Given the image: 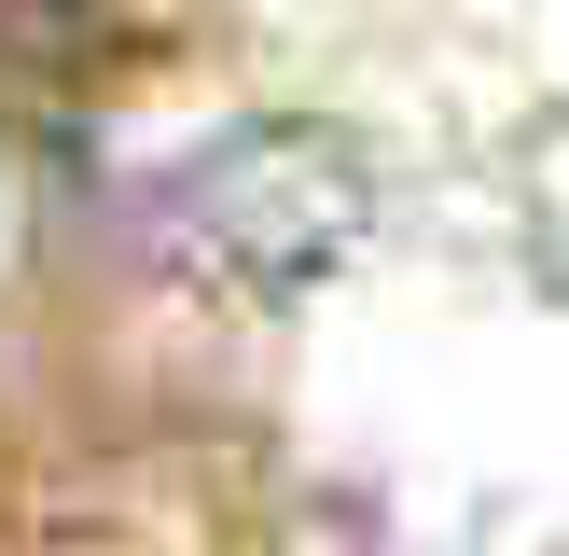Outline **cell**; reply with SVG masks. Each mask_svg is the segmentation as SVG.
Listing matches in <instances>:
<instances>
[{
	"label": "cell",
	"instance_id": "cell-1",
	"mask_svg": "<svg viewBox=\"0 0 569 556\" xmlns=\"http://www.w3.org/2000/svg\"><path fill=\"white\" fill-rule=\"evenodd\" d=\"M0 14H14V28H56V14H83V0H0Z\"/></svg>",
	"mask_w": 569,
	"mask_h": 556
}]
</instances>
